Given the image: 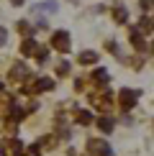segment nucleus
<instances>
[{
	"mask_svg": "<svg viewBox=\"0 0 154 156\" xmlns=\"http://www.w3.org/2000/svg\"><path fill=\"white\" fill-rule=\"evenodd\" d=\"M87 151H90V156H111L113 154L111 146H108L103 138H90L87 141Z\"/></svg>",
	"mask_w": 154,
	"mask_h": 156,
	"instance_id": "nucleus-1",
	"label": "nucleus"
},
{
	"mask_svg": "<svg viewBox=\"0 0 154 156\" xmlns=\"http://www.w3.org/2000/svg\"><path fill=\"white\" fill-rule=\"evenodd\" d=\"M0 151H3V156H21L23 154V144L18 138H8L0 144Z\"/></svg>",
	"mask_w": 154,
	"mask_h": 156,
	"instance_id": "nucleus-2",
	"label": "nucleus"
},
{
	"mask_svg": "<svg viewBox=\"0 0 154 156\" xmlns=\"http://www.w3.org/2000/svg\"><path fill=\"white\" fill-rule=\"evenodd\" d=\"M51 46H54L57 51H69V34L67 31H57L54 36H51Z\"/></svg>",
	"mask_w": 154,
	"mask_h": 156,
	"instance_id": "nucleus-3",
	"label": "nucleus"
},
{
	"mask_svg": "<svg viewBox=\"0 0 154 156\" xmlns=\"http://www.w3.org/2000/svg\"><path fill=\"white\" fill-rule=\"evenodd\" d=\"M118 100H121V108L123 110H131L134 105H136V100H139V90H123Z\"/></svg>",
	"mask_w": 154,
	"mask_h": 156,
	"instance_id": "nucleus-4",
	"label": "nucleus"
},
{
	"mask_svg": "<svg viewBox=\"0 0 154 156\" xmlns=\"http://www.w3.org/2000/svg\"><path fill=\"white\" fill-rule=\"evenodd\" d=\"M38 51V46H36V41H31V38H26V41L21 44V54L23 56H34Z\"/></svg>",
	"mask_w": 154,
	"mask_h": 156,
	"instance_id": "nucleus-5",
	"label": "nucleus"
},
{
	"mask_svg": "<svg viewBox=\"0 0 154 156\" xmlns=\"http://www.w3.org/2000/svg\"><path fill=\"white\" fill-rule=\"evenodd\" d=\"M113 18H116V23H126L128 10L123 8V5H113Z\"/></svg>",
	"mask_w": 154,
	"mask_h": 156,
	"instance_id": "nucleus-6",
	"label": "nucleus"
},
{
	"mask_svg": "<svg viewBox=\"0 0 154 156\" xmlns=\"http://www.w3.org/2000/svg\"><path fill=\"white\" fill-rule=\"evenodd\" d=\"M77 62L80 64H95L98 62V54H95V51H82V54L77 56Z\"/></svg>",
	"mask_w": 154,
	"mask_h": 156,
	"instance_id": "nucleus-7",
	"label": "nucleus"
},
{
	"mask_svg": "<svg viewBox=\"0 0 154 156\" xmlns=\"http://www.w3.org/2000/svg\"><path fill=\"white\" fill-rule=\"evenodd\" d=\"M34 10H36V13H41V10H44V13H57V3H54V0H46V3H38Z\"/></svg>",
	"mask_w": 154,
	"mask_h": 156,
	"instance_id": "nucleus-8",
	"label": "nucleus"
},
{
	"mask_svg": "<svg viewBox=\"0 0 154 156\" xmlns=\"http://www.w3.org/2000/svg\"><path fill=\"white\" fill-rule=\"evenodd\" d=\"M51 87H54V82H51L49 77H41V80L36 82V92H49Z\"/></svg>",
	"mask_w": 154,
	"mask_h": 156,
	"instance_id": "nucleus-9",
	"label": "nucleus"
},
{
	"mask_svg": "<svg viewBox=\"0 0 154 156\" xmlns=\"http://www.w3.org/2000/svg\"><path fill=\"white\" fill-rule=\"evenodd\" d=\"M26 74H28V72H26V67H23V64H16V67H13V72H10V77H13V80H23V77Z\"/></svg>",
	"mask_w": 154,
	"mask_h": 156,
	"instance_id": "nucleus-10",
	"label": "nucleus"
},
{
	"mask_svg": "<svg viewBox=\"0 0 154 156\" xmlns=\"http://www.w3.org/2000/svg\"><path fill=\"white\" fill-rule=\"evenodd\" d=\"M98 128H100L103 133H111V131H113V120H111V118H100V120H98Z\"/></svg>",
	"mask_w": 154,
	"mask_h": 156,
	"instance_id": "nucleus-11",
	"label": "nucleus"
},
{
	"mask_svg": "<svg viewBox=\"0 0 154 156\" xmlns=\"http://www.w3.org/2000/svg\"><path fill=\"white\" fill-rule=\"evenodd\" d=\"M131 44H134V46H136L139 51H144V38H141L139 31H134V34H131Z\"/></svg>",
	"mask_w": 154,
	"mask_h": 156,
	"instance_id": "nucleus-12",
	"label": "nucleus"
},
{
	"mask_svg": "<svg viewBox=\"0 0 154 156\" xmlns=\"http://www.w3.org/2000/svg\"><path fill=\"white\" fill-rule=\"evenodd\" d=\"M139 34H152V21L149 18H141L139 21Z\"/></svg>",
	"mask_w": 154,
	"mask_h": 156,
	"instance_id": "nucleus-13",
	"label": "nucleus"
},
{
	"mask_svg": "<svg viewBox=\"0 0 154 156\" xmlns=\"http://www.w3.org/2000/svg\"><path fill=\"white\" fill-rule=\"evenodd\" d=\"M18 34H23V36H31V34H34V28H31V26L26 23V21H18Z\"/></svg>",
	"mask_w": 154,
	"mask_h": 156,
	"instance_id": "nucleus-14",
	"label": "nucleus"
},
{
	"mask_svg": "<svg viewBox=\"0 0 154 156\" xmlns=\"http://www.w3.org/2000/svg\"><path fill=\"white\" fill-rule=\"evenodd\" d=\"M69 74V64L67 62H59L57 64V77H67Z\"/></svg>",
	"mask_w": 154,
	"mask_h": 156,
	"instance_id": "nucleus-15",
	"label": "nucleus"
},
{
	"mask_svg": "<svg viewBox=\"0 0 154 156\" xmlns=\"http://www.w3.org/2000/svg\"><path fill=\"white\" fill-rule=\"evenodd\" d=\"M90 120H93V115H90L87 110H82V113H77V123H82V126H87Z\"/></svg>",
	"mask_w": 154,
	"mask_h": 156,
	"instance_id": "nucleus-16",
	"label": "nucleus"
},
{
	"mask_svg": "<svg viewBox=\"0 0 154 156\" xmlns=\"http://www.w3.org/2000/svg\"><path fill=\"white\" fill-rule=\"evenodd\" d=\"M93 77H95V82H108V74H105V72H100V69H98Z\"/></svg>",
	"mask_w": 154,
	"mask_h": 156,
	"instance_id": "nucleus-17",
	"label": "nucleus"
},
{
	"mask_svg": "<svg viewBox=\"0 0 154 156\" xmlns=\"http://www.w3.org/2000/svg\"><path fill=\"white\" fill-rule=\"evenodd\" d=\"M34 56H36L38 62H46V56H49V54H46V49H38V51H36Z\"/></svg>",
	"mask_w": 154,
	"mask_h": 156,
	"instance_id": "nucleus-18",
	"label": "nucleus"
},
{
	"mask_svg": "<svg viewBox=\"0 0 154 156\" xmlns=\"http://www.w3.org/2000/svg\"><path fill=\"white\" fill-rule=\"evenodd\" d=\"M28 154H31V156H38V154H41V144H34V146L28 148Z\"/></svg>",
	"mask_w": 154,
	"mask_h": 156,
	"instance_id": "nucleus-19",
	"label": "nucleus"
},
{
	"mask_svg": "<svg viewBox=\"0 0 154 156\" xmlns=\"http://www.w3.org/2000/svg\"><path fill=\"white\" fill-rule=\"evenodd\" d=\"M5 41H8V31H5V28H0V46H3Z\"/></svg>",
	"mask_w": 154,
	"mask_h": 156,
	"instance_id": "nucleus-20",
	"label": "nucleus"
},
{
	"mask_svg": "<svg viewBox=\"0 0 154 156\" xmlns=\"http://www.w3.org/2000/svg\"><path fill=\"white\" fill-rule=\"evenodd\" d=\"M152 8V0H141V10H149Z\"/></svg>",
	"mask_w": 154,
	"mask_h": 156,
	"instance_id": "nucleus-21",
	"label": "nucleus"
},
{
	"mask_svg": "<svg viewBox=\"0 0 154 156\" xmlns=\"http://www.w3.org/2000/svg\"><path fill=\"white\" fill-rule=\"evenodd\" d=\"M10 3H16V5H21V3H23V0H10Z\"/></svg>",
	"mask_w": 154,
	"mask_h": 156,
	"instance_id": "nucleus-22",
	"label": "nucleus"
},
{
	"mask_svg": "<svg viewBox=\"0 0 154 156\" xmlns=\"http://www.w3.org/2000/svg\"><path fill=\"white\" fill-rule=\"evenodd\" d=\"M0 90H3V82H0Z\"/></svg>",
	"mask_w": 154,
	"mask_h": 156,
	"instance_id": "nucleus-23",
	"label": "nucleus"
}]
</instances>
